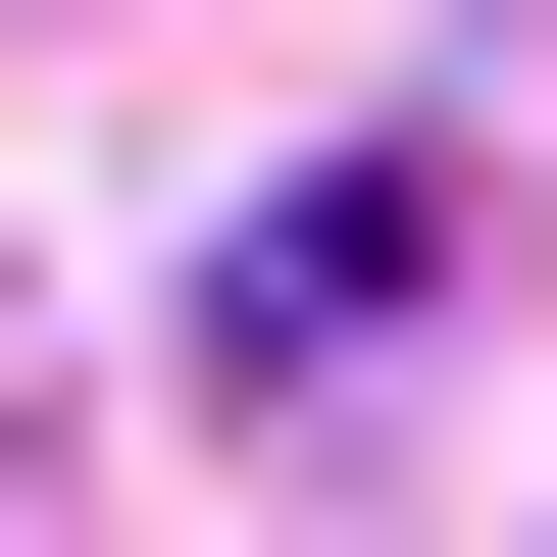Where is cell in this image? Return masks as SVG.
Returning a JSON list of instances; mask_svg holds the SVG:
<instances>
[{
	"label": "cell",
	"mask_w": 557,
	"mask_h": 557,
	"mask_svg": "<svg viewBox=\"0 0 557 557\" xmlns=\"http://www.w3.org/2000/svg\"><path fill=\"white\" fill-rule=\"evenodd\" d=\"M456 253H507L456 152H305V203H253V406H406V355H456Z\"/></svg>",
	"instance_id": "obj_1"
}]
</instances>
